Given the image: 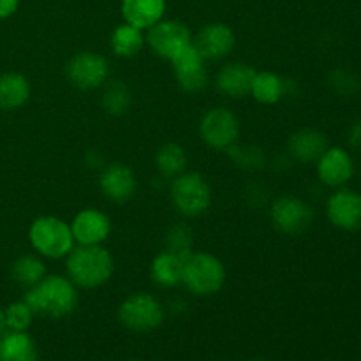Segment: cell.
<instances>
[{
  "label": "cell",
  "mask_w": 361,
  "mask_h": 361,
  "mask_svg": "<svg viewBox=\"0 0 361 361\" xmlns=\"http://www.w3.org/2000/svg\"><path fill=\"white\" fill-rule=\"evenodd\" d=\"M25 302L34 314L60 319L76 310L80 295L78 288L69 277L63 275H46L41 282L28 288L25 293Z\"/></svg>",
  "instance_id": "6da1fadb"
},
{
  "label": "cell",
  "mask_w": 361,
  "mask_h": 361,
  "mask_svg": "<svg viewBox=\"0 0 361 361\" xmlns=\"http://www.w3.org/2000/svg\"><path fill=\"white\" fill-rule=\"evenodd\" d=\"M66 268L76 288L97 289L113 277L115 259L102 245H78L67 256Z\"/></svg>",
  "instance_id": "7a4b0ae2"
},
{
  "label": "cell",
  "mask_w": 361,
  "mask_h": 361,
  "mask_svg": "<svg viewBox=\"0 0 361 361\" xmlns=\"http://www.w3.org/2000/svg\"><path fill=\"white\" fill-rule=\"evenodd\" d=\"M28 240L35 252L48 259H62L74 249L71 224L55 215H42L30 224Z\"/></svg>",
  "instance_id": "3957f363"
},
{
  "label": "cell",
  "mask_w": 361,
  "mask_h": 361,
  "mask_svg": "<svg viewBox=\"0 0 361 361\" xmlns=\"http://www.w3.org/2000/svg\"><path fill=\"white\" fill-rule=\"evenodd\" d=\"M182 284L196 296H212L226 284V267L210 252H192L183 259Z\"/></svg>",
  "instance_id": "277c9868"
},
{
  "label": "cell",
  "mask_w": 361,
  "mask_h": 361,
  "mask_svg": "<svg viewBox=\"0 0 361 361\" xmlns=\"http://www.w3.org/2000/svg\"><path fill=\"white\" fill-rule=\"evenodd\" d=\"M171 203L183 217H201L212 207V187L201 173H182L171 182Z\"/></svg>",
  "instance_id": "5b68a950"
},
{
  "label": "cell",
  "mask_w": 361,
  "mask_h": 361,
  "mask_svg": "<svg viewBox=\"0 0 361 361\" xmlns=\"http://www.w3.org/2000/svg\"><path fill=\"white\" fill-rule=\"evenodd\" d=\"M118 319L127 330L136 334H148L157 330L164 321V309L161 302L150 293H133L118 307Z\"/></svg>",
  "instance_id": "8992f818"
},
{
  "label": "cell",
  "mask_w": 361,
  "mask_h": 361,
  "mask_svg": "<svg viewBox=\"0 0 361 361\" xmlns=\"http://www.w3.org/2000/svg\"><path fill=\"white\" fill-rule=\"evenodd\" d=\"M67 80L78 90L90 92L108 83L111 67L108 59L95 51H80L67 62Z\"/></svg>",
  "instance_id": "52a82bcc"
},
{
  "label": "cell",
  "mask_w": 361,
  "mask_h": 361,
  "mask_svg": "<svg viewBox=\"0 0 361 361\" xmlns=\"http://www.w3.org/2000/svg\"><path fill=\"white\" fill-rule=\"evenodd\" d=\"M200 136L207 147L226 152L240 137L238 116L228 108H212L200 122Z\"/></svg>",
  "instance_id": "ba28073f"
},
{
  "label": "cell",
  "mask_w": 361,
  "mask_h": 361,
  "mask_svg": "<svg viewBox=\"0 0 361 361\" xmlns=\"http://www.w3.org/2000/svg\"><path fill=\"white\" fill-rule=\"evenodd\" d=\"M270 219L271 224L279 233L298 236L312 226L314 212L309 203H305V201L296 196L286 194V196L277 197L271 203Z\"/></svg>",
  "instance_id": "9c48e42d"
},
{
  "label": "cell",
  "mask_w": 361,
  "mask_h": 361,
  "mask_svg": "<svg viewBox=\"0 0 361 361\" xmlns=\"http://www.w3.org/2000/svg\"><path fill=\"white\" fill-rule=\"evenodd\" d=\"M145 39H147L148 48L155 55L164 60H171L180 49L192 42V34L183 21L162 18L161 21L148 28Z\"/></svg>",
  "instance_id": "30bf717a"
},
{
  "label": "cell",
  "mask_w": 361,
  "mask_h": 361,
  "mask_svg": "<svg viewBox=\"0 0 361 361\" xmlns=\"http://www.w3.org/2000/svg\"><path fill=\"white\" fill-rule=\"evenodd\" d=\"M173 73L178 87L187 94H200L208 85L207 60L201 56L196 46L190 42L185 48L180 49L171 60Z\"/></svg>",
  "instance_id": "8fae6325"
},
{
  "label": "cell",
  "mask_w": 361,
  "mask_h": 361,
  "mask_svg": "<svg viewBox=\"0 0 361 361\" xmlns=\"http://www.w3.org/2000/svg\"><path fill=\"white\" fill-rule=\"evenodd\" d=\"M71 231L78 245H102L111 235V219L97 208H85L74 215Z\"/></svg>",
  "instance_id": "7c38bea8"
},
{
  "label": "cell",
  "mask_w": 361,
  "mask_h": 361,
  "mask_svg": "<svg viewBox=\"0 0 361 361\" xmlns=\"http://www.w3.org/2000/svg\"><path fill=\"white\" fill-rule=\"evenodd\" d=\"M192 44L204 60L226 59L236 46V35L226 23H208L192 39Z\"/></svg>",
  "instance_id": "4fadbf2b"
},
{
  "label": "cell",
  "mask_w": 361,
  "mask_h": 361,
  "mask_svg": "<svg viewBox=\"0 0 361 361\" xmlns=\"http://www.w3.org/2000/svg\"><path fill=\"white\" fill-rule=\"evenodd\" d=\"M99 187L106 200L113 203H127L136 194L137 180L129 166L122 162H113L102 169L99 176Z\"/></svg>",
  "instance_id": "5bb4252c"
},
{
  "label": "cell",
  "mask_w": 361,
  "mask_h": 361,
  "mask_svg": "<svg viewBox=\"0 0 361 361\" xmlns=\"http://www.w3.org/2000/svg\"><path fill=\"white\" fill-rule=\"evenodd\" d=\"M326 215L331 224L344 231L361 229V194L341 189L328 200Z\"/></svg>",
  "instance_id": "9a60e30c"
},
{
  "label": "cell",
  "mask_w": 361,
  "mask_h": 361,
  "mask_svg": "<svg viewBox=\"0 0 361 361\" xmlns=\"http://www.w3.org/2000/svg\"><path fill=\"white\" fill-rule=\"evenodd\" d=\"M316 164L317 176L328 187H342L351 180L355 173L351 155L341 147H328Z\"/></svg>",
  "instance_id": "2e32d148"
},
{
  "label": "cell",
  "mask_w": 361,
  "mask_h": 361,
  "mask_svg": "<svg viewBox=\"0 0 361 361\" xmlns=\"http://www.w3.org/2000/svg\"><path fill=\"white\" fill-rule=\"evenodd\" d=\"M256 69L245 62H229L215 76V87L221 94L231 99H243L250 95Z\"/></svg>",
  "instance_id": "e0dca14e"
},
{
  "label": "cell",
  "mask_w": 361,
  "mask_h": 361,
  "mask_svg": "<svg viewBox=\"0 0 361 361\" xmlns=\"http://www.w3.org/2000/svg\"><path fill=\"white\" fill-rule=\"evenodd\" d=\"M328 147H330V143H328L326 134L316 129L298 130L288 141L289 154L303 164L319 161V157L328 150Z\"/></svg>",
  "instance_id": "ac0fdd59"
},
{
  "label": "cell",
  "mask_w": 361,
  "mask_h": 361,
  "mask_svg": "<svg viewBox=\"0 0 361 361\" xmlns=\"http://www.w3.org/2000/svg\"><path fill=\"white\" fill-rule=\"evenodd\" d=\"M166 13V0H122V16L126 23L148 30L161 21Z\"/></svg>",
  "instance_id": "d6986e66"
},
{
  "label": "cell",
  "mask_w": 361,
  "mask_h": 361,
  "mask_svg": "<svg viewBox=\"0 0 361 361\" xmlns=\"http://www.w3.org/2000/svg\"><path fill=\"white\" fill-rule=\"evenodd\" d=\"M32 94L30 81L21 73L0 74V109L16 111L23 108Z\"/></svg>",
  "instance_id": "ffe728a7"
},
{
  "label": "cell",
  "mask_w": 361,
  "mask_h": 361,
  "mask_svg": "<svg viewBox=\"0 0 361 361\" xmlns=\"http://www.w3.org/2000/svg\"><path fill=\"white\" fill-rule=\"evenodd\" d=\"M37 348L27 331H4L0 335V361H37Z\"/></svg>",
  "instance_id": "44dd1931"
},
{
  "label": "cell",
  "mask_w": 361,
  "mask_h": 361,
  "mask_svg": "<svg viewBox=\"0 0 361 361\" xmlns=\"http://www.w3.org/2000/svg\"><path fill=\"white\" fill-rule=\"evenodd\" d=\"M183 259L176 254L164 250L157 254L150 264V277L159 288H176L182 284Z\"/></svg>",
  "instance_id": "7402d4cb"
},
{
  "label": "cell",
  "mask_w": 361,
  "mask_h": 361,
  "mask_svg": "<svg viewBox=\"0 0 361 361\" xmlns=\"http://www.w3.org/2000/svg\"><path fill=\"white\" fill-rule=\"evenodd\" d=\"M109 44H111L113 53L122 59H133V56L140 55L141 49L147 44V39L141 28L134 27L130 23H122L113 30L111 37H109Z\"/></svg>",
  "instance_id": "603a6c76"
},
{
  "label": "cell",
  "mask_w": 361,
  "mask_h": 361,
  "mask_svg": "<svg viewBox=\"0 0 361 361\" xmlns=\"http://www.w3.org/2000/svg\"><path fill=\"white\" fill-rule=\"evenodd\" d=\"M286 94V83L279 74L271 71H256L252 87H250V95L256 99L259 104H277Z\"/></svg>",
  "instance_id": "cb8c5ba5"
},
{
  "label": "cell",
  "mask_w": 361,
  "mask_h": 361,
  "mask_svg": "<svg viewBox=\"0 0 361 361\" xmlns=\"http://www.w3.org/2000/svg\"><path fill=\"white\" fill-rule=\"evenodd\" d=\"M155 164L164 178H175V176L182 175L187 168L185 148L178 143L162 145L155 155Z\"/></svg>",
  "instance_id": "d4e9b609"
},
{
  "label": "cell",
  "mask_w": 361,
  "mask_h": 361,
  "mask_svg": "<svg viewBox=\"0 0 361 361\" xmlns=\"http://www.w3.org/2000/svg\"><path fill=\"white\" fill-rule=\"evenodd\" d=\"M101 104L108 115L122 116L129 111L130 104H133V94L122 81H109L102 90Z\"/></svg>",
  "instance_id": "484cf974"
},
{
  "label": "cell",
  "mask_w": 361,
  "mask_h": 361,
  "mask_svg": "<svg viewBox=\"0 0 361 361\" xmlns=\"http://www.w3.org/2000/svg\"><path fill=\"white\" fill-rule=\"evenodd\" d=\"M11 275H13L14 282H18L20 286L32 288V286H35L46 277V267L37 256L25 254V256H20L13 263Z\"/></svg>",
  "instance_id": "4316f807"
},
{
  "label": "cell",
  "mask_w": 361,
  "mask_h": 361,
  "mask_svg": "<svg viewBox=\"0 0 361 361\" xmlns=\"http://www.w3.org/2000/svg\"><path fill=\"white\" fill-rule=\"evenodd\" d=\"M192 243V231L183 224L173 226V228H169L168 235H166V245H168V250L169 252L176 254V256H180L182 259H187V257L194 252Z\"/></svg>",
  "instance_id": "83f0119b"
},
{
  "label": "cell",
  "mask_w": 361,
  "mask_h": 361,
  "mask_svg": "<svg viewBox=\"0 0 361 361\" xmlns=\"http://www.w3.org/2000/svg\"><path fill=\"white\" fill-rule=\"evenodd\" d=\"M4 312H6V324L11 331H27L34 319V310L25 300L11 303Z\"/></svg>",
  "instance_id": "f1b7e54d"
},
{
  "label": "cell",
  "mask_w": 361,
  "mask_h": 361,
  "mask_svg": "<svg viewBox=\"0 0 361 361\" xmlns=\"http://www.w3.org/2000/svg\"><path fill=\"white\" fill-rule=\"evenodd\" d=\"M226 152L235 159V162H238L245 169H259L263 166V154L257 148H242L233 145Z\"/></svg>",
  "instance_id": "f546056e"
},
{
  "label": "cell",
  "mask_w": 361,
  "mask_h": 361,
  "mask_svg": "<svg viewBox=\"0 0 361 361\" xmlns=\"http://www.w3.org/2000/svg\"><path fill=\"white\" fill-rule=\"evenodd\" d=\"M331 85L338 94L344 95H351L353 92L358 90V80L348 71H335L331 74Z\"/></svg>",
  "instance_id": "4dcf8cb0"
},
{
  "label": "cell",
  "mask_w": 361,
  "mask_h": 361,
  "mask_svg": "<svg viewBox=\"0 0 361 361\" xmlns=\"http://www.w3.org/2000/svg\"><path fill=\"white\" fill-rule=\"evenodd\" d=\"M20 7V0H0V20H7L16 14Z\"/></svg>",
  "instance_id": "1f68e13d"
},
{
  "label": "cell",
  "mask_w": 361,
  "mask_h": 361,
  "mask_svg": "<svg viewBox=\"0 0 361 361\" xmlns=\"http://www.w3.org/2000/svg\"><path fill=\"white\" fill-rule=\"evenodd\" d=\"M349 143H351V147L356 148V150H361V120L351 127V133H349Z\"/></svg>",
  "instance_id": "d6a6232c"
},
{
  "label": "cell",
  "mask_w": 361,
  "mask_h": 361,
  "mask_svg": "<svg viewBox=\"0 0 361 361\" xmlns=\"http://www.w3.org/2000/svg\"><path fill=\"white\" fill-rule=\"evenodd\" d=\"M6 328H7V324H6V312H4V310L0 309V335H2L4 331H6Z\"/></svg>",
  "instance_id": "836d02e7"
}]
</instances>
